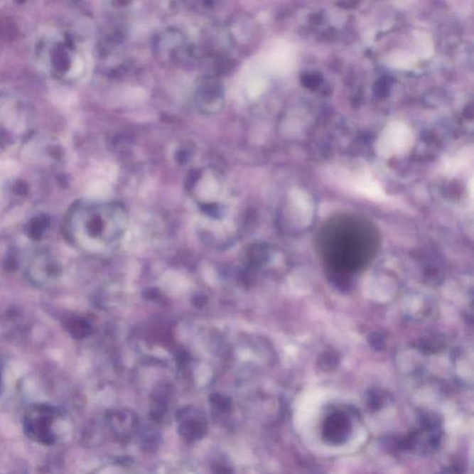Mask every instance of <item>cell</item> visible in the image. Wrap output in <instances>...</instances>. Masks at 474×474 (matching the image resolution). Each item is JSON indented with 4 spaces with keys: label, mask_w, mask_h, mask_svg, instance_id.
Masks as SVG:
<instances>
[{
    "label": "cell",
    "mask_w": 474,
    "mask_h": 474,
    "mask_svg": "<svg viewBox=\"0 0 474 474\" xmlns=\"http://www.w3.org/2000/svg\"><path fill=\"white\" fill-rule=\"evenodd\" d=\"M368 343L370 347L375 351H382L385 348V338L383 333L380 332L372 333L368 336Z\"/></svg>",
    "instance_id": "52a82bcc"
},
{
    "label": "cell",
    "mask_w": 474,
    "mask_h": 474,
    "mask_svg": "<svg viewBox=\"0 0 474 474\" xmlns=\"http://www.w3.org/2000/svg\"><path fill=\"white\" fill-rule=\"evenodd\" d=\"M339 360H340V357L335 351H325L321 355L318 364L323 371L329 372L333 371L338 366Z\"/></svg>",
    "instance_id": "8992f818"
},
{
    "label": "cell",
    "mask_w": 474,
    "mask_h": 474,
    "mask_svg": "<svg viewBox=\"0 0 474 474\" xmlns=\"http://www.w3.org/2000/svg\"><path fill=\"white\" fill-rule=\"evenodd\" d=\"M73 215L81 219L88 238L99 242L100 252L117 247L126 230L127 212L120 204L85 205L77 208Z\"/></svg>",
    "instance_id": "6da1fadb"
},
{
    "label": "cell",
    "mask_w": 474,
    "mask_h": 474,
    "mask_svg": "<svg viewBox=\"0 0 474 474\" xmlns=\"http://www.w3.org/2000/svg\"><path fill=\"white\" fill-rule=\"evenodd\" d=\"M195 105L204 113L221 111L225 104V93L221 84L212 77H203L198 82L195 90Z\"/></svg>",
    "instance_id": "3957f363"
},
{
    "label": "cell",
    "mask_w": 474,
    "mask_h": 474,
    "mask_svg": "<svg viewBox=\"0 0 474 474\" xmlns=\"http://www.w3.org/2000/svg\"><path fill=\"white\" fill-rule=\"evenodd\" d=\"M350 433V420L344 412H333L324 421L323 438L327 444L335 446L343 444L347 441Z\"/></svg>",
    "instance_id": "5b68a950"
},
{
    "label": "cell",
    "mask_w": 474,
    "mask_h": 474,
    "mask_svg": "<svg viewBox=\"0 0 474 474\" xmlns=\"http://www.w3.org/2000/svg\"><path fill=\"white\" fill-rule=\"evenodd\" d=\"M411 129L402 122H392L382 133L377 142V151L384 157L399 156L408 151L412 144Z\"/></svg>",
    "instance_id": "7a4b0ae2"
},
{
    "label": "cell",
    "mask_w": 474,
    "mask_h": 474,
    "mask_svg": "<svg viewBox=\"0 0 474 474\" xmlns=\"http://www.w3.org/2000/svg\"><path fill=\"white\" fill-rule=\"evenodd\" d=\"M180 436L188 441H198L206 436L207 419L203 412L195 408L182 409L177 416Z\"/></svg>",
    "instance_id": "277c9868"
}]
</instances>
